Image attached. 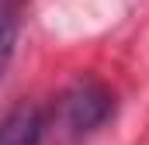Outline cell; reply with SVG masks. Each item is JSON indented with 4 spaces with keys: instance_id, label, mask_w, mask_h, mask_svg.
I'll use <instances>...</instances> for the list:
<instances>
[{
    "instance_id": "6da1fadb",
    "label": "cell",
    "mask_w": 149,
    "mask_h": 145,
    "mask_svg": "<svg viewBox=\"0 0 149 145\" xmlns=\"http://www.w3.org/2000/svg\"><path fill=\"white\" fill-rule=\"evenodd\" d=\"M114 117V93L94 76L73 79L52 107H45L49 131H56L63 142H83L94 131H101Z\"/></svg>"
},
{
    "instance_id": "3957f363",
    "label": "cell",
    "mask_w": 149,
    "mask_h": 145,
    "mask_svg": "<svg viewBox=\"0 0 149 145\" xmlns=\"http://www.w3.org/2000/svg\"><path fill=\"white\" fill-rule=\"evenodd\" d=\"M24 14H28V0H0V79H3V72L17 52Z\"/></svg>"
},
{
    "instance_id": "7a4b0ae2",
    "label": "cell",
    "mask_w": 149,
    "mask_h": 145,
    "mask_svg": "<svg viewBox=\"0 0 149 145\" xmlns=\"http://www.w3.org/2000/svg\"><path fill=\"white\" fill-rule=\"evenodd\" d=\"M49 135L45 107L21 100L0 117V145H42Z\"/></svg>"
}]
</instances>
